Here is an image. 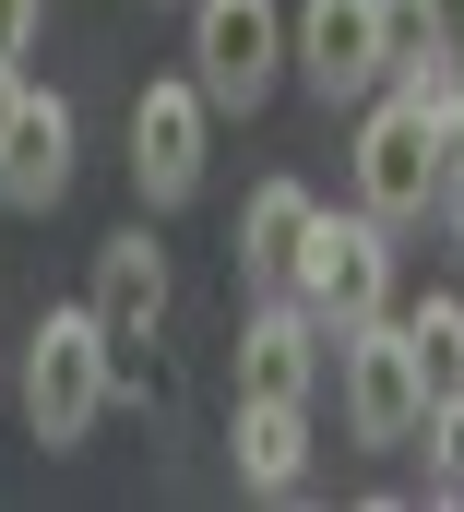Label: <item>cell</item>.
Segmentation results:
<instances>
[{"label": "cell", "mask_w": 464, "mask_h": 512, "mask_svg": "<svg viewBox=\"0 0 464 512\" xmlns=\"http://www.w3.org/2000/svg\"><path fill=\"white\" fill-rule=\"evenodd\" d=\"M24 429L48 441V453H84L96 441V417H108V393H119V358H108V334H96V310L84 298H60V310H36V334H24Z\"/></svg>", "instance_id": "cell-1"}, {"label": "cell", "mask_w": 464, "mask_h": 512, "mask_svg": "<svg viewBox=\"0 0 464 512\" xmlns=\"http://www.w3.org/2000/svg\"><path fill=\"white\" fill-rule=\"evenodd\" d=\"M286 298L322 322V334H346V322H369V310H393V227L369 215V203H322L310 215V239H298V262H286Z\"/></svg>", "instance_id": "cell-2"}, {"label": "cell", "mask_w": 464, "mask_h": 512, "mask_svg": "<svg viewBox=\"0 0 464 512\" xmlns=\"http://www.w3.org/2000/svg\"><path fill=\"white\" fill-rule=\"evenodd\" d=\"M334 393H346L357 453H417L429 370H417V346H405V322H393V310H369V322H346V334H334Z\"/></svg>", "instance_id": "cell-3"}, {"label": "cell", "mask_w": 464, "mask_h": 512, "mask_svg": "<svg viewBox=\"0 0 464 512\" xmlns=\"http://www.w3.org/2000/svg\"><path fill=\"white\" fill-rule=\"evenodd\" d=\"M357 203H369L393 239L429 227V203H441V131H429V108H417L405 84L357 96Z\"/></svg>", "instance_id": "cell-4"}, {"label": "cell", "mask_w": 464, "mask_h": 512, "mask_svg": "<svg viewBox=\"0 0 464 512\" xmlns=\"http://www.w3.org/2000/svg\"><path fill=\"white\" fill-rule=\"evenodd\" d=\"M191 84L215 96V120H250L286 84V0H191Z\"/></svg>", "instance_id": "cell-5"}, {"label": "cell", "mask_w": 464, "mask_h": 512, "mask_svg": "<svg viewBox=\"0 0 464 512\" xmlns=\"http://www.w3.org/2000/svg\"><path fill=\"white\" fill-rule=\"evenodd\" d=\"M203 167H215V96H203L191 72L143 84V96H131V191L167 215V203L203 191Z\"/></svg>", "instance_id": "cell-6"}, {"label": "cell", "mask_w": 464, "mask_h": 512, "mask_svg": "<svg viewBox=\"0 0 464 512\" xmlns=\"http://www.w3.org/2000/svg\"><path fill=\"white\" fill-rule=\"evenodd\" d=\"M286 72H298L322 108L381 96V0H298V24H286Z\"/></svg>", "instance_id": "cell-7"}, {"label": "cell", "mask_w": 464, "mask_h": 512, "mask_svg": "<svg viewBox=\"0 0 464 512\" xmlns=\"http://www.w3.org/2000/svg\"><path fill=\"white\" fill-rule=\"evenodd\" d=\"M84 310H96V334H108L119 382H131V358L167 334V251L143 239V227H119V239H96V286H84Z\"/></svg>", "instance_id": "cell-8"}, {"label": "cell", "mask_w": 464, "mask_h": 512, "mask_svg": "<svg viewBox=\"0 0 464 512\" xmlns=\"http://www.w3.org/2000/svg\"><path fill=\"white\" fill-rule=\"evenodd\" d=\"M72 143H84V120H72V96L24 84V108L0 120V203H12V215H48V203L72 191Z\"/></svg>", "instance_id": "cell-9"}, {"label": "cell", "mask_w": 464, "mask_h": 512, "mask_svg": "<svg viewBox=\"0 0 464 512\" xmlns=\"http://www.w3.org/2000/svg\"><path fill=\"white\" fill-rule=\"evenodd\" d=\"M227 465H238L250 501H298V489H310V405H298V393H238Z\"/></svg>", "instance_id": "cell-10"}, {"label": "cell", "mask_w": 464, "mask_h": 512, "mask_svg": "<svg viewBox=\"0 0 464 512\" xmlns=\"http://www.w3.org/2000/svg\"><path fill=\"white\" fill-rule=\"evenodd\" d=\"M322 358H334V334H322L286 286H262V310L238 322V393H298V405H310Z\"/></svg>", "instance_id": "cell-11"}, {"label": "cell", "mask_w": 464, "mask_h": 512, "mask_svg": "<svg viewBox=\"0 0 464 512\" xmlns=\"http://www.w3.org/2000/svg\"><path fill=\"white\" fill-rule=\"evenodd\" d=\"M310 215H322L310 179H262L250 215H238V274H250V286H286V262H298V239H310Z\"/></svg>", "instance_id": "cell-12"}, {"label": "cell", "mask_w": 464, "mask_h": 512, "mask_svg": "<svg viewBox=\"0 0 464 512\" xmlns=\"http://www.w3.org/2000/svg\"><path fill=\"white\" fill-rule=\"evenodd\" d=\"M405 322V346H417V370H429V393L464 382V286H429L417 310H393Z\"/></svg>", "instance_id": "cell-13"}, {"label": "cell", "mask_w": 464, "mask_h": 512, "mask_svg": "<svg viewBox=\"0 0 464 512\" xmlns=\"http://www.w3.org/2000/svg\"><path fill=\"white\" fill-rule=\"evenodd\" d=\"M441 48H464V36H453V0H381V84L417 72V60H441Z\"/></svg>", "instance_id": "cell-14"}, {"label": "cell", "mask_w": 464, "mask_h": 512, "mask_svg": "<svg viewBox=\"0 0 464 512\" xmlns=\"http://www.w3.org/2000/svg\"><path fill=\"white\" fill-rule=\"evenodd\" d=\"M417 453H429V501H464V382H453V393H429Z\"/></svg>", "instance_id": "cell-15"}, {"label": "cell", "mask_w": 464, "mask_h": 512, "mask_svg": "<svg viewBox=\"0 0 464 512\" xmlns=\"http://www.w3.org/2000/svg\"><path fill=\"white\" fill-rule=\"evenodd\" d=\"M36 24H48V0H0V60H24V48H36Z\"/></svg>", "instance_id": "cell-16"}, {"label": "cell", "mask_w": 464, "mask_h": 512, "mask_svg": "<svg viewBox=\"0 0 464 512\" xmlns=\"http://www.w3.org/2000/svg\"><path fill=\"white\" fill-rule=\"evenodd\" d=\"M12 108H24V60H0V120H12Z\"/></svg>", "instance_id": "cell-17"}, {"label": "cell", "mask_w": 464, "mask_h": 512, "mask_svg": "<svg viewBox=\"0 0 464 512\" xmlns=\"http://www.w3.org/2000/svg\"><path fill=\"white\" fill-rule=\"evenodd\" d=\"M0 358H12V346H0Z\"/></svg>", "instance_id": "cell-18"}, {"label": "cell", "mask_w": 464, "mask_h": 512, "mask_svg": "<svg viewBox=\"0 0 464 512\" xmlns=\"http://www.w3.org/2000/svg\"><path fill=\"white\" fill-rule=\"evenodd\" d=\"M453 24H464V12H453Z\"/></svg>", "instance_id": "cell-19"}, {"label": "cell", "mask_w": 464, "mask_h": 512, "mask_svg": "<svg viewBox=\"0 0 464 512\" xmlns=\"http://www.w3.org/2000/svg\"><path fill=\"white\" fill-rule=\"evenodd\" d=\"M453 239H464V227H453Z\"/></svg>", "instance_id": "cell-20"}]
</instances>
